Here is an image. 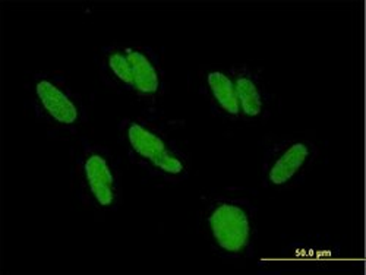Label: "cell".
Returning a JSON list of instances; mask_svg holds the SVG:
<instances>
[{"label": "cell", "mask_w": 366, "mask_h": 275, "mask_svg": "<svg viewBox=\"0 0 366 275\" xmlns=\"http://www.w3.org/2000/svg\"><path fill=\"white\" fill-rule=\"evenodd\" d=\"M96 64L106 88L119 96L134 97V76L124 44L103 46L97 53Z\"/></svg>", "instance_id": "9"}, {"label": "cell", "mask_w": 366, "mask_h": 275, "mask_svg": "<svg viewBox=\"0 0 366 275\" xmlns=\"http://www.w3.org/2000/svg\"><path fill=\"white\" fill-rule=\"evenodd\" d=\"M198 93L216 119L229 125L242 124L234 82L229 68L202 66L198 72Z\"/></svg>", "instance_id": "8"}, {"label": "cell", "mask_w": 366, "mask_h": 275, "mask_svg": "<svg viewBox=\"0 0 366 275\" xmlns=\"http://www.w3.org/2000/svg\"><path fill=\"white\" fill-rule=\"evenodd\" d=\"M282 255H286L287 261H296V264L331 266L339 261L340 248L337 243L331 240H321L317 236L314 241H293L282 251Z\"/></svg>", "instance_id": "10"}, {"label": "cell", "mask_w": 366, "mask_h": 275, "mask_svg": "<svg viewBox=\"0 0 366 275\" xmlns=\"http://www.w3.org/2000/svg\"><path fill=\"white\" fill-rule=\"evenodd\" d=\"M134 76V100L144 110H157L167 93V76L162 56L149 46L122 43Z\"/></svg>", "instance_id": "6"}, {"label": "cell", "mask_w": 366, "mask_h": 275, "mask_svg": "<svg viewBox=\"0 0 366 275\" xmlns=\"http://www.w3.org/2000/svg\"><path fill=\"white\" fill-rule=\"evenodd\" d=\"M240 107L242 124H264L271 117L274 96L269 93L262 69L249 64L229 66Z\"/></svg>", "instance_id": "7"}, {"label": "cell", "mask_w": 366, "mask_h": 275, "mask_svg": "<svg viewBox=\"0 0 366 275\" xmlns=\"http://www.w3.org/2000/svg\"><path fill=\"white\" fill-rule=\"evenodd\" d=\"M24 91L25 110L46 129L50 138L69 141L76 138L88 124L86 103L64 72H29Z\"/></svg>", "instance_id": "3"}, {"label": "cell", "mask_w": 366, "mask_h": 275, "mask_svg": "<svg viewBox=\"0 0 366 275\" xmlns=\"http://www.w3.org/2000/svg\"><path fill=\"white\" fill-rule=\"evenodd\" d=\"M197 231L217 258L249 261L258 239V206L237 188L204 194L197 209Z\"/></svg>", "instance_id": "2"}, {"label": "cell", "mask_w": 366, "mask_h": 275, "mask_svg": "<svg viewBox=\"0 0 366 275\" xmlns=\"http://www.w3.org/2000/svg\"><path fill=\"white\" fill-rule=\"evenodd\" d=\"M321 148L307 134L268 135L262 141L261 183L268 191L299 188L312 171Z\"/></svg>", "instance_id": "5"}, {"label": "cell", "mask_w": 366, "mask_h": 275, "mask_svg": "<svg viewBox=\"0 0 366 275\" xmlns=\"http://www.w3.org/2000/svg\"><path fill=\"white\" fill-rule=\"evenodd\" d=\"M179 129V120L164 116L159 109L144 110L120 120L117 141L128 161L148 179L179 185L192 169L189 152L177 141Z\"/></svg>", "instance_id": "1"}, {"label": "cell", "mask_w": 366, "mask_h": 275, "mask_svg": "<svg viewBox=\"0 0 366 275\" xmlns=\"http://www.w3.org/2000/svg\"><path fill=\"white\" fill-rule=\"evenodd\" d=\"M71 186L88 211L97 216L116 212L124 202V174L114 152L79 138L71 151Z\"/></svg>", "instance_id": "4"}]
</instances>
